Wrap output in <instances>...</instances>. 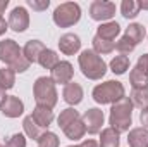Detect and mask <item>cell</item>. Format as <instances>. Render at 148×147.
<instances>
[{
  "label": "cell",
  "mask_w": 148,
  "mask_h": 147,
  "mask_svg": "<svg viewBox=\"0 0 148 147\" xmlns=\"http://www.w3.org/2000/svg\"><path fill=\"white\" fill-rule=\"evenodd\" d=\"M29 66H31V62H29V61L21 54V55H19V57H17V59L9 66V68H10V69H14L16 73H24V71H28V69H29Z\"/></svg>",
  "instance_id": "1f68e13d"
},
{
  "label": "cell",
  "mask_w": 148,
  "mask_h": 147,
  "mask_svg": "<svg viewBox=\"0 0 148 147\" xmlns=\"http://www.w3.org/2000/svg\"><path fill=\"white\" fill-rule=\"evenodd\" d=\"M23 54V49L17 45L16 40L12 38H5L0 42V61L7 66H10L19 55Z\"/></svg>",
  "instance_id": "30bf717a"
},
{
  "label": "cell",
  "mask_w": 148,
  "mask_h": 147,
  "mask_svg": "<svg viewBox=\"0 0 148 147\" xmlns=\"http://www.w3.org/2000/svg\"><path fill=\"white\" fill-rule=\"evenodd\" d=\"M0 85L5 88V90H10V88H14V85H16V71L14 69H10L9 66L5 68H0Z\"/></svg>",
  "instance_id": "f1b7e54d"
},
{
  "label": "cell",
  "mask_w": 148,
  "mask_h": 147,
  "mask_svg": "<svg viewBox=\"0 0 148 147\" xmlns=\"http://www.w3.org/2000/svg\"><path fill=\"white\" fill-rule=\"evenodd\" d=\"M5 147H26V137L23 133H14L5 142Z\"/></svg>",
  "instance_id": "d6a6232c"
},
{
  "label": "cell",
  "mask_w": 148,
  "mask_h": 147,
  "mask_svg": "<svg viewBox=\"0 0 148 147\" xmlns=\"http://www.w3.org/2000/svg\"><path fill=\"white\" fill-rule=\"evenodd\" d=\"M115 10H117L115 3L109 0H95L90 3V17L93 21H98L100 24L112 21V17L115 16Z\"/></svg>",
  "instance_id": "8992f818"
},
{
  "label": "cell",
  "mask_w": 148,
  "mask_h": 147,
  "mask_svg": "<svg viewBox=\"0 0 148 147\" xmlns=\"http://www.w3.org/2000/svg\"><path fill=\"white\" fill-rule=\"evenodd\" d=\"M83 97H84V90H83V87H81L77 81L67 83V85L64 87V90H62V99H64V102H67L69 106H77V104H81Z\"/></svg>",
  "instance_id": "5bb4252c"
},
{
  "label": "cell",
  "mask_w": 148,
  "mask_h": 147,
  "mask_svg": "<svg viewBox=\"0 0 148 147\" xmlns=\"http://www.w3.org/2000/svg\"><path fill=\"white\" fill-rule=\"evenodd\" d=\"M121 35V24L117 21H109V23H102L97 28V37L102 40H109L115 42V38Z\"/></svg>",
  "instance_id": "e0dca14e"
},
{
  "label": "cell",
  "mask_w": 148,
  "mask_h": 147,
  "mask_svg": "<svg viewBox=\"0 0 148 147\" xmlns=\"http://www.w3.org/2000/svg\"><path fill=\"white\" fill-rule=\"evenodd\" d=\"M129 83L133 88H145L148 87V54L140 55L136 66L129 73Z\"/></svg>",
  "instance_id": "52a82bcc"
},
{
  "label": "cell",
  "mask_w": 148,
  "mask_h": 147,
  "mask_svg": "<svg viewBox=\"0 0 148 147\" xmlns=\"http://www.w3.org/2000/svg\"><path fill=\"white\" fill-rule=\"evenodd\" d=\"M140 121H141L143 128H148V107L141 109V112H140Z\"/></svg>",
  "instance_id": "e575fe53"
},
{
  "label": "cell",
  "mask_w": 148,
  "mask_h": 147,
  "mask_svg": "<svg viewBox=\"0 0 148 147\" xmlns=\"http://www.w3.org/2000/svg\"><path fill=\"white\" fill-rule=\"evenodd\" d=\"M91 45H93V50L98 54V55H107L115 50V42H109V40H102L97 35L91 40Z\"/></svg>",
  "instance_id": "d4e9b609"
},
{
  "label": "cell",
  "mask_w": 148,
  "mask_h": 147,
  "mask_svg": "<svg viewBox=\"0 0 148 147\" xmlns=\"http://www.w3.org/2000/svg\"><path fill=\"white\" fill-rule=\"evenodd\" d=\"M110 71L114 74H124L127 69H129V66H131V62H129V57L127 55H122V54H119V55H115V57H112L110 61Z\"/></svg>",
  "instance_id": "cb8c5ba5"
},
{
  "label": "cell",
  "mask_w": 148,
  "mask_h": 147,
  "mask_svg": "<svg viewBox=\"0 0 148 147\" xmlns=\"http://www.w3.org/2000/svg\"><path fill=\"white\" fill-rule=\"evenodd\" d=\"M77 118H81V114L74 109V107H67V109L60 111V114L57 116V126L60 130H64L67 125H71L74 119H77Z\"/></svg>",
  "instance_id": "484cf974"
},
{
  "label": "cell",
  "mask_w": 148,
  "mask_h": 147,
  "mask_svg": "<svg viewBox=\"0 0 148 147\" xmlns=\"http://www.w3.org/2000/svg\"><path fill=\"white\" fill-rule=\"evenodd\" d=\"M67 147H81V146H76V144H74V146H67Z\"/></svg>",
  "instance_id": "60d3db41"
},
{
  "label": "cell",
  "mask_w": 148,
  "mask_h": 147,
  "mask_svg": "<svg viewBox=\"0 0 148 147\" xmlns=\"http://www.w3.org/2000/svg\"><path fill=\"white\" fill-rule=\"evenodd\" d=\"M83 123H84V128L90 135H97L100 133L103 128V121H105V116H103V111L98 109V107H90L83 116H81Z\"/></svg>",
  "instance_id": "9c48e42d"
},
{
  "label": "cell",
  "mask_w": 148,
  "mask_h": 147,
  "mask_svg": "<svg viewBox=\"0 0 148 147\" xmlns=\"http://www.w3.org/2000/svg\"><path fill=\"white\" fill-rule=\"evenodd\" d=\"M33 97L36 106H43V107H50L53 109L59 102V94L55 88V83L52 81L50 76H40L36 81L33 83Z\"/></svg>",
  "instance_id": "3957f363"
},
{
  "label": "cell",
  "mask_w": 148,
  "mask_h": 147,
  "mask_svg": "<svg viewBox=\"0 0 148 147\" xmlns=\"http://www.w3.org/2000/svg\"><path fill=\"white\" fill-rule=\"evenodd\" d=\"M0 147H5V146H0Z\"/></svg>",
  "instance_id": "b9f144b4"
},
{
  "label": "cell",
  "mask_w": 148,
  "mask_h": 147,
  "mask_svg": "<svg viewBox=\"0 0 148 147\" xmlns=\"http://www.w3.org/2000/svg\"><path fill=\"white\" fill-rule=\"evenodd\" d=\"M59 62H60L59 54H57L55 50H52V49H45V50L41 52L40 59H38V64H40L43 69H50V71H52Z\"/></svg>",
  "instance_id": "7402d4cb"
},
{
  "label": "cell",
  "mask_w": 148,
  "mask_h": 147,
  "mask_svg": "<svg viewBox=\"0 0 148 147\" xmlns=\"http://www.w3.org/2000/svg\"><path fill=\"white\" fill-rule=\"evenodd\" d=\"M5 92H7V90H5V88H3V87H2V85H0V107H2V104H3V102H5V99H7V97H9V95H7V94H5Z\"/></svg>",
  "instance_id": "74e56055"
},
{
  "label": "cell",
  "mask_w": 148,
  "mask_h": 147,
  "mask_svg": "<svg viewBox=\"0 0 148 147\" xmlns=\"http://www.w3.org/2000/svg\"><path fill=\"white\" fill-rule=\"evenodd\" d=\"M129 99H131L134 107H140V109L148 107V87H145V88H133Z\"/></svg>",
  "instance_id": "603a6c76"
},
{
  "label": "cell",
  "mask_w": 148,
  "mask_h": 147,
  "mask_svg": "<svg viewBox=\"0 0 148 147\" xmlns=\"http://www.w3.org/2000/svg\"><path fill=\"white\" fill-rule=\"evenodd\" d=\"M7 7H9V0H0V17H2V14L5 12Z\"/></svg>",
  "instance_id": "f35d334b"
},
{
  "label": "cell",
  "mask_w": 148,
  "mask_h": 147,
  "mask_svg": "<svg viewBox=\"0 0 148 147\" xmlns=\"http://www.w3.org/2000/svg\"><path fill=\"white\" fill-rule=\"evenodd\" d=\"M127 144L129 147H148V128H131L127 132Z\"/></svg>",
  "instance_id": "ac0fdd59"
},
{
  "label": "cell",
  "mask_w": 148,
  "mask_h": 147,
  "mask_svg": "<svg viewBox=\"0 0 148 147\" xmlns=\"http://www.w3.org/2000/svg\"><path fill=\"white\" fill-rule=\"evenodd\" d=\"M133 102L129 97H122L115 104H112L110 114H109V125L117 133H126L131 130L133 125Z\"/></svg>",
  "instance_id": "6da1fadb"
},
{
  "label": "cell",
  "mask_w": 148,
  "mask_h": 147,
  "mask_svg": "<svg viewBox=\"0 0 148 147\" xmlns=\"http://www.w3.org/2000/svg\"><path fill=\"white\" fill-rule=\"evenodd\" d=\"M9 30H12L14 33H24L29 28V12L26 7L17 5L10 10L9 14Z\"/></svg>",
  "instance_id": "ba28073f"
},
{
  "label": "cell",
  "mask_w": 148,
  "mask_h": 147,
  "mask_svg": "<svg viewBox=\"0 0 148 147\" xmlns=\"http://www.w3.org/2000/svg\"><path fill=\"white\" fill-rule=\"evenodd\" d=\"M91 97L97 104H115L117 101H121L122 97H126V88L121 81L117 80H109V81H103V83H98L93 92H91Z\"/></svg>",
  "instance_id": "277c9868"
},
{
  "label": "cell",
  "mask_w": 148,
  "mask_h": 147,
  "mask_svg": "<svg viewBox=\"0 0 148 147\" xmlns=\"http://www.w3.org/2000/svg\"><path fill=\"white\" fill-rule=\"evenodd\" d=\"M134 49H136V45H134V43H133V42H131L127 37H124V35H122V37L115 42V50H117L119 54H122V55L131 54Z\"/></svg>",
  "instance_id": "4dcf8cb0"
},
{
  "label": "cell",
  "mask_w": 148,
  "mask_h": 147,
  "mask_svg": "<svg viewBox=\"0 0 148 147\" xmlns=\"http://www.w3.org/2000/svg\"><path fill=\"white\" fill-rule=\"evenodd\" d=\"M59 50L64 55H76L81 50V38L76 33H64L59 38Z\"/></svg>",
  "instance_id": "7c38bea8"
},
{
  "label": "cell",
  "mask_w": 148,
  "mask_h": 147,
  "mask_svg": "<svg viewBox=\"0 0 148 147\" xmlns=\"http://www.w3.org/2000/svg\"><path fill=\"white\" fill-rule=\"evenodd\" d=\"M2 114L5 116V118H10V119H14V118H19L23 112H24V102L17 97V95H9L7 99H5V102L2 104Z\"/></svg>",
  "instance_id": "4fadbf2b"
},
{
  "label": "cell",
  "mask_w": 148,
  "mask_h": 147,
  "mask_svg": "<svg viewBox=\"0 0 148 147\" xmlns=\"http://www.w3.org/2000/svg\"><path fill=\"white\" fill-rule=\"evenodd\" d=\"M138 3H140V9H143V10H148V2H145V0H143V2H138Z\"/></svg>",
  "instance_id": "ab89813d"
},
{
  "label": "cell",
  "mask_w": 148,
  "mask_h": 147,
  "mask_svg": "<svg viewBox=\"0 0 148 147\" xmlns=\"http://www.w3.org/2000/svg\"><path fill=\"white\" fill-rule=\"evenodd\" d=\"M50 78H52V81L57 85H67V83H71L74 78V68L73 64L69 62V61H60L52 71H50Z\"/></svg>",
  "instance_id": "8fae6325"
},
{
  "label": "cell",
  "mask_w": 148,
  "mask_h": 147,
  "mask_svg": "<svg viewBox=\"0 0 148 147\" xmlns=\"http://www.w3.org/2000/svg\"><path fill=\"white\" fill-rule=\"evenodd\" d=\"M100 147H119L121 146V133H117L114 128H103L100 132V140H98Z\"/></svg>",
  "instance_id": "ffe728a7"
},
{
  "label": "cell",
  "mask_w": 148,
  "mask_h": 147,
  "mask_svg": "<svg viewBox=\"0 0 148 147\" xmlns=\"http://www.w3.org/2000/svg\"><path fill=\"white\" fill-rule=\"evenodd\" d=\"M31 118L35 119V123H36L41 130H48V126L53 121V111L50 109V107L35 106V109L31 112Z\"/></svg>",
  "instance_id": "2e32d148"
},
{
  "label": "cell",
  "mask_w": 148,
  "mask_h": 147,
  "mask_svg": "<svg viewBox=\"0 0 148 147\" xmlns=\"http://www.w3.org/2000/svg\"><path fill=\"white\" fill-rule=\"evenodd\" d=\"M64 135L69 139V140H81L83 137H84V133H86V128H84V123H83V119L81 118H77V119H74L71 125H67L64 130Z\"/></svg>",
  "instance_id": "d6986e66"
},
{
  "label": "cell",
  "mask_w": 148,
  "mask_h": 147,
  "mask_svg": "<svg viewBox=\"0 0 148 147\" xmlns=\"http://www.w3.org/2000/svg\"><path fill=\"white\" fill-rule=\"evenodd\" d=\"M45 49H47V47H45V43H43L41 40H28L26 45L23 47V55H24L31 64H36L38 59H40V55H41V52H43Z\"/></svg>",
  "instance_id": "9a60e30c"
},
{
  "label": "cell",
  "mask_w": 148,
  "mask_h": 147,
  "mask_svg": "<svg viewBox=\"0 0 148 147\" xmlns=\"http://www.w3.org/2000/svg\"><path fill=\"white\" fill-rule=\"evenodd\" d=\"M77 64H79V69L84 78L88 80H102L105 73H107V64L105 61L102 59V55H98L93 49H86L83 50L79 55H77Z\"/></svg>",
  "instance_id": "7a4b0ae2"
},
{
  "label": "cell",
  "mask_w": 148,
  "mask_h": 147,
  "mask_svg": "<svg viewBox=\"0 0 148 147\" xmlns=\"http://www.w3.org/2000/svg\"><path fill=\"white\" fill-rule=\"evenodd\" d=\"M52 19L59 28H71L81 19V7L77 2H62L55 7Z\"/></svg>",
  "instance_id": "5b68a950"
},
{
  "label": "cell",
  "mask_w": 148,
  "mask_h": 147,
  "mask_svg": "<svg viewBox=\"0 0 148 147\" xmlns=\"http://www.w3.org/2000/svg\"><path fill=\"white\" fill-rule=\"evenodd\" d=\"M140 3L138 0H122L121 2V14L126 17V19H134L138 14H140Z\"/></svg>",
  "instance_id": "83f0119b"
},
{
  "label": "cell",
  "mask_w": 148,
  "mask_h": 147,
  "mask_svg": "<svg viewBox=\"0 0 148 147\" xmlns=\"http://www.w3.org/2000/svg\"><path fill=\"white\" fill-rule=\"evenodd\" d=\"M124 37H127L134 45H138V43L143 42V38L147 37V30H145V26L140 24V23H131V24L126 28Z\"/></svg>",
  "instance_id": "44dd1931"
},
{
  "label": "cell",
  "mask_w": 148,
  "mask_h": 147,
  "mask_svg": "<svg viewBox=\"0 0 148 147\" xmlns=\"http://www.w3.org/2000/svg\"><path fill=\"white\" fill-rule=\"evenodd\" d=\"M28 5H29L33 10L41 12V10H45V9L50 5V0H28Z\"/></svg>",
  "instance_id": "836d02e7"
},
{
  "label": "cell",
  "mask_w": 148,
  "mask_h": 147,
  "mask_svg": "<svg viewBox=\"0 0 148 147\" xmlns=\"http://www.w3.org/2000/svg\"><path fill=\"white\" fill-rule=\"evenodd\" d=\"M23 128H24V135H26L28 139H31V140H38V137L43 133L41 128L38 126L36 123H35V119L31 118V114L23 119Z\"/></svg>",
  "instance_id": "4316f807"
},
{
  "label": "cell",
  "mask_w": 148,
  "mask_h": 147,
  "mask_svg": "<svg viewBox=\"0 0 148 147\" xmlns=\"http://www.w3.org/2000/svg\"><path fill=\"white\" fill-rule=\"evenodd\" d=\"M7 30H9V23H7V21L3 19V16H2V17H0V37L5 35Z\"/></svg>",
  "instance_id": "8d00e7d4"
},
{
  "label": "cell",
  "mask_w": 148,
  "mask_h": 147,
  "mask_svg": "<svg viewBox=\"0 0 148 147\" xmlns=\"http://www.w3.org/2000/svg\"><path fill=\"white\" fill-rule=\"evenodd\" d=\"M38 147H59L60 146V140L57 137V133L53 132H43L40 137H38Z\"/></svg>",
  "instance_id": "f546056e"
},
{
  "label": "cell",
  "mask_w": 148,
  "mask_h": 147,
  "mask_svg": "<svg viewBox=\"0 0 148 147\" xmlns=\"http://www.w3.org/2000/svg\"><path fill=\"white\" fill-rule=\"evenodd\" d=\"M79 146H81V147H100V146H98V142H97V140H93V139H86V140H83Z\"/></svg>",
  "instance_id": "d590c367"
}]
</instances>
